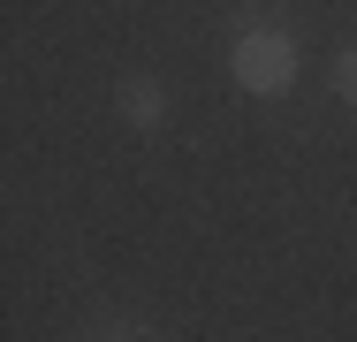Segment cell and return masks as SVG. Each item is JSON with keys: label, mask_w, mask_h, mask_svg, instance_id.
Listing matches in <instances>:
<instances>
[{"label": "cell", "mask_w": 357, "mask_h": 342, "mask_svg": "<svg viewBox=\"0 0 357 342\" xmlns=\"http://www.w3.org/2000/svg\"><path fill=\"white\" fill-rule=\"evenodd\" d=\"M335 99H350V107H357V46L335 61Z\"/></svg>", "instance_id": "cell-3"}, {"label": "cell", "mask_w": 357, "mask_h": 342, "mask_svg": "<svg viewBox=\"0 0 357 342\" xmlns=\"http://www.w3.org/2000/svg\"><path fill=\"white\" fill-rule=\"evenodd\" d=\"M296 68H304V54H296V38L274 31V23H251V31L228 46V76H236V91H251V99L289 91V84H296Z\"/></svg>", "instance_id": "cell-1"}, {"label": "cell", "mask_w": 357, "mask_h": 342, "mask_svg": "<svg viewBox=\"0 0 357 342\" xmlns=\"http://www.w3.org/2000/svg\"><path fill=\"white\" fill-rule=\"evenodd\" d=\"M114 107L130 130H167V84L160 76H122L114 84Z\"/></svg>", "instance_id": "cell-2"}]
</instances>
